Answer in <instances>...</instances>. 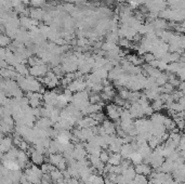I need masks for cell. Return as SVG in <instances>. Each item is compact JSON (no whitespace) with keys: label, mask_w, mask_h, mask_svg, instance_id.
Here are the masks:
<instances>
[{"label":"cell","mask_w":185,"mask_h":184,"mask_svg":"<svg viewBox=\"0 0 185 184\" xmlns=\"http://www.w3.org/2000/svg\"><path fill=\"white\" fill-rule=\"evenodd\" d=\"M69 101L67 100V98L64 96V94H59V96H57V104H56V107H59V108H65V107L68 105Z\"/></svg>","instance_id":"9a60e30c"},{"label":"cell","mask_w":185,"mask_h":184,"mask_svg":"<svg viewBox=\"0 0 185 184\" xmlns=\"http://www.w3.org/2000/svg\"><path fill=\"white\" fill-rule=\"evenodd\" d=\"M51 178H52L53 182H55V184L57 183V182H62L64 181V175H63V171L59 170V169H55V170H53L52 172L50 173Z\"/></svg>","instance_id":"5bb4252c"},{"label":"cell","mask_w":185,"mask_h":184,"mask_svg":"<svg viewBox=\"0 0 185 184\" xmlns=\"http://www.w3.org/2000/svg\"><path fill=\"white\" fill-rule=\"evenodd\" d=\"M15 71L22 76L27 75V74L29 73V69H27L26 66H25V65H23V64H16L15 65Z\"/></svg>","instance_id":"603a6c76"},{"label":"cell","mask_w":185,"mask_h":184,"mask_svg":"<svg viewBox=\"0 0 185 184\" xmlns=\"http://www.w3.org/2000/svg\"><path fill=\"white\" fill-rule=\"evenodd\" d=\"M130 94L131 92L129 89L125 88V87L119 88V96H121L123 100H129V99H130Z\"/></svg>","instance_id":"44dd1931"},{"label":"cell","mask_w":185,"mask_h":184,"mask_svg":"<svg viewBox=\"0 0 185 184\" xmlns=\"http://www.w3.org/2000/svg\"><path fill=\"white\" fill-rule=\"evenodd\" d=\"M184 58H185V52H184Z\"/></svg>","instance_id":"8d00e7d4"},{"label":"cell","mask_w":185,"mask_h":184,"mask_svg":"<svg viewBox=\"0 0 185 184\" xmlns=\"http://www.w3.org/2000/svg\"><path fill=\"white\" fill-rule=\"evenodd\" d=\"M90 116H91L92 118H94V119L97 120V121L99 122V124H100V122H103L104 120H105V116H104V114L102 113V112H101V113L92 114V115H90Z\"/></svg>","instance_id":"83f0119b"},{"label":"cell","mask_w":185,"mask_h":184,"mask_svg":"<svg viewBox=\"0 0 185 184\" xmlns=\"http://www.w3.org/2000/svg\"><path fill=\"white\" fill-rule=\"evenodd\" d=\"M29 74L34 77H42L43 75L48 74V68L46 65L43 64H38L35 66H31L29 68Z\"/></svg>","instance_id":"3957f363"},{"label":"cell","mask_w":185,"mask_h":184,"mask_svg":"<svg viewBox=\"0 0 185 184\" xmlns=\"http://www.w3.org/2000/svg\"><path fill=\"white\" fill-rule=\"evenodd\" d=\"M89 101H90L91 104H97V103H100L102 101L101 94H97V93H94V92H93L92 96L89 98Z\"/></svg>","instance_id":"484cf974"},{"label":"cell","mask_w":185,"mask_h":184,"mask_svg":"<svg viewBox=\"0 0 185 184\" xmlns=\"http://www.w3.org/2000/svg\"><path fill=\"white\" fill-rule=\"evenodd\" d=\"M102 126H103V128L105 129L106 134H108V135L117 134L116 125H115V122H113L112 120H104V121L102 122Z\"/></svg>","instance_id":"ba28073f"},{"label":"cell","mask_w":185,"mask_h":184,"mask_svg":"<svg viewBox=\"0 0 185 184\" xmlns=\"http://www.w3.org/2000/svg\"><path fill=\"white\" fill-rule=\"evenodd\" d=\"M104 184H117L116 182H113V181H110L109 179H107V178H105V183Z\"/></svg>","instance_id":"836d02e7"},{"label":"cell","mask_w":185,"mask_h":184,"mask_svg":"<svg viewBox=\"0 0 185 184\" xmlns=\"http://www.w3.org/2000/svg\"><path fill=\"white\" fill-rule=\"evenodd\" d=\"M134 181L137 182L138 184H148L147 177L144 174H138L137 173V175H135V178H134Z\"/></svg>","instance_id":"cb8c5ba5"},{"label":"cell","mask_w":185,"mask_h":184,"mask_svg":"<svg viewBox=\"0 0 185 184\" xmlns=\"http://www.w3.org/2000/svg\"><path fill=\"white\" fill-rule=\"evenodd\" d=\"M130 160L132 162V164H134L135 166H137V165L142 164V162L144 160V158H143V156H142L141 154H140L139 152L137 151V152H134L132 155H131Z\"/></svg>","instance_id":"d6986e66"},{"label":"cell","mask_w":185,"mask_h":184,"mask_svg":"<svg viewBox=\"0 0 185 184\" xmlns=\"http://www.w3.org/2000/svg\"><path fill=\"white\" fill-rule=\"evenodd\" d=\"M57 96L59 94L56 93V91H46L43 93V101L46 104H50L53 106H56L57 104Z\"/></svg>","instance_id":"277c9868"},{"label":"cell","mask_w":185,"mask_h":184,"mask_svg":"<svg viewBox=\"0 0 185 184\" xmlns=\"http://www.w3.org/2000/svg\"><path fill=\"white\" fill-rule=\"evenodd\" d=\"M126 102H127V100H123L121 96H115L114 98V103L116 105H118V106H125V104H126Z\"/></svg>","instance_id":"f1b7e54d"},{"label":"cell","mask_w":185,"mask_h":184,"mask_svg":"<svg viewBox=\"0 0 185 184\" xmlns=\"http://www.w3.org/2000/svg\"><path fill=\"white\" fill-rule=\"evenodd\" d=\"M84 183L86 184H104L105 183V179H103V178L100 174H97V173H95V174L93 173L90 177V179L87 182H84Z\"/></svg>","instance_id":"4fadbf2b"},{"label":"cell","mask_w":185,"mask_h":184,"mask_svg":"<svg viewBox=\"0 0 185 184\" xmlns=\"http://www.w3.org/2000/svg\"><path fill=\"white\" fill-rule=\"evenodd\" d=\"M9 42H10L9 37H5V36L1 37V44H2V46H6V44L9 43Z\"/></svg>","instance_id":"d6a6232c"},{"label":"cell","mask_w":185,"mask_h":184,"mask_svg":"<svg viewBox=\"0 0 185 184\" xmlns=\"http://www.w3.org/2000/svg\"><path fill=\"white\" fill-rule=\"evenodd\" d=\"M53 180L51 178L50 173H43V175L41 177V184H52Z\"/></svg>","instance_id":"4316f807"},{"label":"cell","mask_w":185,"mask_h":184,"mask_svg":"<svg viewBox=\"0 0 185 184\" xmlns=\"http://www.w3.org/2000/svg\"><path fill=\"white\" fill-rule=\"evenodd\" d=\"M27 153H28L29 157H31V162H33L34 165H37V166H41V165L44 162V156H43V154L40 153V152L37 151L36 149H33V147H31V149L27 151Z\"/></svg>","instance_id":"7a4b0ae2"},{"label":"cell","mask_w":185,"mask_h":184,"mask_svg":"<svg viewBox=\"0 0 185 184\" xmlns=\"http://www.w3.org/2000/svg\"><path fill=\"white\" fill-rule=\"evenodd\" d=\"M168 81H169V78H168V75H166V74H161V75L156 79V82L159 87L165 86Z\"/></svg>","instance_id":"7402d4cb"},{"label":"cell","mask_w":185,"mask_h":184,"mask_svg":"<svg viewBox=\"0 0 185 184\" xmlns=\"http://www.w3.org/2000/svg\"><path fill=\"white\" fill-rule=\"evenodd\" d=\"M122 160L123 158L120 153H113L110 155L109 160H108V164H110L112 166H119L122 162Z\"/></svg>","instance_id":"8fae6325"},{"label":"cell","mask_w":185,"mask_h":184,"mask_svg":"<svg viewBox=\"0 0 185 184\" xmlns=\"http://www.w3.org/2000/svg\"><path fill=\"white\" fill-rule=\"evenodd\" d=\"M179 149L180 151H185V135H183L181 137V141H180V144H179Z\"/></svg>","instance_id":"1f68e13d"},{"label":"cell","mask_w":185,"mask_h":184,"mask_svg":"<svg viewBox=\"0 0 185 184\" xmlns=\"http://www.w3.org/2000/svg\"><path fill=\"white\" fill-rule=\"evenodd\" d=\"M13 146H14L13 137H2V140H1V153L6 154L7 152H9Z\"/></svg>","instance_id":"5b68a950"},{"label":"cell","mask_w":185,"mask_h":184,"mask_svg":"<svg viewBox=\"0 0 185 184\" xmlns=\"http://www.w3.org/2000/svg\"><path fill=\"white\" fill-rule=\"evenodd\" d=\"M148 145H150V147L152 149H155L156 147H158L159 145L161 144V141H160V137H156V135H153L152 137H150V140H148Z\"/></svg>","instance_id":"ac0fdd59"},{"label":"cell","mask_w":185,"mask_h":184,"mask_svg":"<svg viewBox=\"0 0 185 184\" xmlns=\"http://www.w3.org/2000/svg\"><path fill=\"white\" fill-rule=\"evenodd\" d=\"M163 126L169 131H172L174 128H176V124L175 121H174V119L171 117H168V116H166V119L165 121H163Z\"/></svg>","instance_id":"e0dca14e"},{"label":"cell","mask_w":185,"mask_h":184,"mask_svg":"<svg viewBox=\"0 0 185 184\" xmlns=\"http://www.w3.org/2000/svg\"><path fill=\"white\" fill-rule=\"evenodd\" d=\"M152 107H153V109H154V111L159 112V111H161L163 107H165V102H163V101L159 98V99H157V100L153 101Z\"/></svg>","instance_id":"ffe728a7"},{"label":"cell","mask_w":185,"mask_h":184,"mask_svg":"<svg viewBox=\"0 0 185 184\" xmlns=\"http://www.w3.org/2000/svg\"><path fill=\"white\" fill-rule=\"evenodd\" d=\"M181 156H182V157L185 159V151H183V152H182V154H181Z\"/></svg>","instance_id":"d590c367"},{"label":"cell","mask_w":185,"mask_h":184,"mask_svg":"<svg viewBox=\"0 0 185 184\" xmlns=\"http://www.w3.org/2000/svg\"><path fill=\"white\" fill-rule=\"evenodd\" d=\"M165 119H166V116L162 115L161 113H159V112H156V113H154L152 116H150V120H152L154 124H162L163 125Z\"/></svg>","instance_id":"2e32d148"},{"label":"cell","mask_w":185,"mask_h":184,"mask_svg":"<svg viewBox=\"0 0 185 184\" xmlns=\"http://www.w3.org/2000/svg\"><path fill=\"white\" fill-rule=\"evenodd\" d=\"M123 109H125V107L118 106L115 103H112V104L106 105V115L113 121H116V120L120 119V115L123 112Z\"/></svg>","instance_id":"6da1fadb"},{"label":"cell","mask_w":185,"mask_h":184,"mask_svg":"<svg viewBox=\"0 0 185 184\" xmlns=\"http://www.w3.org/2000/svg\"><path fill=\"white\" fill-rule=\"evenodd\" d=\"M53 121L50 119L49 117H40L39 119L36 121L35 126L34 127H37L39 129H49L53 126Z\"/></svg>","instance_id":"52a82bcc"},{"label":"cell","mask_w":185,"mask_h":184,"mask_svg":"<svg viewBox=\"0 0 185 184\" xmlns=\"http://www.w3.org/2000/svg\"><path fill=\"white\" fill-rule=\"evenodd\" d=\"M134 152L135 151L133 149V147L131 146V144H123L122 147H121L120 154L123 159H130L131 155H132Z\"/></svg>","instance_id":"9c48e42d"},{"label":"cell","mask_w":185,"mask_h":184,"mask_svg":"<svg viewBox=\"0 0 185 184\" xmlns=\"http://www.w3.org/2000/svg\"><path fill=\"white\" fill-rule=\"evenodd\" d=\"M100 159H101V162H104V164H108V160H109V158H110V154L108 153V152H106V151H102L101 152V154H100Z\"/></svg>","instance_id":"d4e9b609"},{"label":"cell","mask_w":185,"mask_h":184,"mask_svg":"<svg viewBox=\"0 0 185 184\" xmlns=\"http://www.w3.org/2000/svg\"><path fill=\"white\" fill-rule=\"evenodd\" d=\"M56 184H67V183L65 182V180H64V181H62V182H57Z\"/></svg>","instance_id":"e575fe53"},{"label":"cell","mask_w":185,"mask_h":184,"mask_svg":"<svg viewBox=\"0 0 185 184\" xmlns=\"http://www.w3.org/2000/svg\"><path fill=\"white\" fill-rule=\"evenodd\" d=\"M144 60H145L147 63H150V62H153V61L156 60V56H155L154 53H152V52H150V53H146L145 54V59H144Z\"/></svg>","instance_id":"4dcf8cb0"},{"label":"cell","mask_w":185,"mask_h":184,"mask_svg":"<svg viewBox=\"0 0 185 184\" xmlns=\"http://www.w3.org/2000/svg\"><path fill=\"white\" fill-rule=\"evenodd\" d=\"M18 147L21 149V151H25V152H27L29 149H31V147H29L28 142H27V141H25V140H23L22 142H21V144L18 145Z\"/></svg>","instance_id":"f546056e"},{"label":"cell","mask_w":185,"mask_h":184,"mask_svg":"<svg viewBox=\"0 0 185 184\" xmlns=\"http://www.w3.org/2000/svg\"><path fill=\"white\" fill-rule=\"evenodd\" d=\"M122 174L125 175V178L127 179V181H128V183L130 181H132V180H134L135 175H137V171H135V168L133 166H130L128 169H126V170L123 171Z\"/></svg>","instance_id":"7c38bea8"},{"label":"cell","mask_w":185,"mask_h":184,"mask_svg":"<svg viewBox=\"0 0 185 184\" xmlns=\"http://www.w3.org/2000/svg\"><path fill=\"white\" fill-rule=\"evenodd\" d=\"M2 165L10 171H16V170H21V167L18 165V159L15 160H9V159H5L2 160Z\"/></svg>","instance_id":"30bf717a"},{"label":"cell","mask_w":185,"mask_h":184,"mask_svg":"<svg viewBox=\"0 0 185 184\" xmlns=\"http://www.w3.org/2000/svg\"><path fill=\"white\" fill-rule=\"evenodd\" d=\"M134 168H135V171H137L138 174H144V175H146V177H150L153 172L152 166H150V165H147V164H144V162H142V164H140V165H137Z\"/></svg>","instance_id":"8992f818"}]
</instances>
